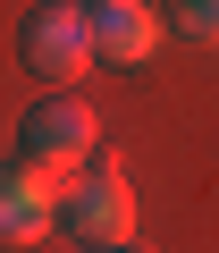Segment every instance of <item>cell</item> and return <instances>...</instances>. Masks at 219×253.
Listing matches in <instances>:
<instances>
[{
  "label": "cell",
  "instance_id": "obj_1",
  "mask_svg": "<svg viewBox=\"0 0 219 253\" xmlns=\"http://www.w3.org/2000/svg\"><path fill=\"white\" fill-rule=\"evenodd\" d=\"M17 59H26L42 84H84V68L101 59V51H93V9H76V0H42V9L17 26Z\"/></svg>",
  "mask_w": 219,
  "mask_h": 253
},
{
  "label": "cell",
  "instance_id": "obj_7",
  "mask_svg": "<svg viewBox=\"0 0 219 253\" xmlns=\"http://www.w3.org/2000/svg\"><path fill=\"white\" fill-rule=\"evenodd\" d=\"M84 253H152V245H135V236H127V245H84Z\"/></svg>",
  "mask_w": 219,
  "mask_h": 253
},
{
  "label": "cell",
  "instance_id": "obj_2",
  "mask_svg": "<svg viewBox=\"0 0 219 253\" xmlns=\"http://www.w3.org/2000/svg\"><path fill=\"white\" fill-rule=\"evenodd\" d=\"M59 228L68 236H84V245H127L135 236V186L118 177V169H68V186H59Z\"/></svg>",
  "mask_w": 219,
  "mask_h": 253
},
{
  "label": "cell",
  "instance_id": "obj_6",
  "mask_svg": "<svg viewBox=\"0 0 219 253\" xmlns=\"http://www.w3.org/2000/svg\"><path fill=\"white\" fill-rule=\"evenodd\" d=\"M177 34L185 42H219V0H177Z\"/></svg>",
  "mask_w": 219,
  "mask_h": 253
},
{
  "label": "cell",
  "instance_id": "obj_5",
  "mask_svg": "<svg viewBox=\"0 0 219 253\" xmlns=\"http://www.w3.org/2000/svg\"><path fill=\"white\" fill-rule=\"evenodd\" d=\"M160 42H169V17H160V9H144V0H93V51H101V59L144 68Z\"/></svg>",
  "mask_w": 219,
  "mask_h": 253
},
{
  "label": "cell",
  "instance_id": "obj_4",
  "mask_svg": "<svg viewBox=\"0 0 219 253\" xmlns=\"http://www.w3.org/2000/svg\"><path fill=\"white\" fill-rule=\"evenodd\" d=\"M59 186L68 169L0 161V245H42V228H59Z\"/></svg>",
  "mask_w": 219,
  "mask_h": 253
},
{
  "label": "cell",
  "instance_id": "obj_3",
  "mask_svg": "<svg viewBox=\"0 0 219 253\" xmlns=\"http://www.w3.org/2000/svg\"><path fill=\"white\" fill-rule=\"evenodd\" d=\"M17 144H26V161H42V169H84L93 144H101V118H93L76 93H51V101H34V110L17 118Z\"/></svg>",
  "mask_w": 219,
  "mask_h": 253
}]
</instances>
